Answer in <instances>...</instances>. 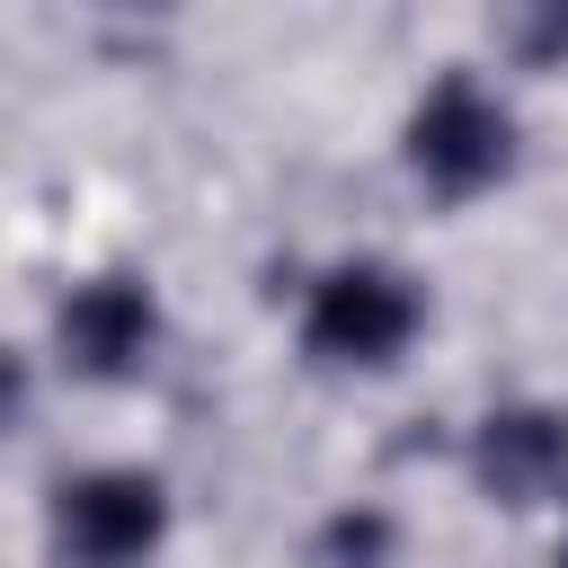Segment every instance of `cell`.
<instances>
[{
    "instance_id": "obj_1",
    "label": "cell",
    "mask_w": 568,
    "mask_h": 568,
    "mask_svg": "<svg viewBox=\"0 0 568 568\" xmlns=\"http://www.w3.org/2000/svg\"><path fill=\"white\" fill-rule=\"evenodd\" d=\"M506 160H515V124H506V106L479 89V80H435L426 89V106L408 115V169L435 186V195H479V186H497L506 178Z\"/></svg>"
},
{
    "instance_id": "obj_2",
    "label": "cell",
    "mask_w": 568,
    "mask_h": 568,
    "mask_svg": "<svg viewBox=\"0 0 568 568\" xmlns=\"http://www.w3.org/2000/svg\"><path fill=\"white\" fill-rule=\"evenodd\" d=\"M302 337H311L320 364H364V373L373 364H399V346L417 337V284L399 266H373V257L328 266L320 293H311Z\"/></svg>"
},
{
    "instance_id": "obj_4",
    "label": "cell",
    "mask_w": 568,
    "mask_h": 568,
    "mask_svg": "<svg viewBox=\"0 0 568 568\" xmlns=\"http://www.w3.org/2000/svg\"><path fill=\"white\" fill-rule=\"evenodd\" d=\"M151 337H160V311H151V293L133 275H98V284H80L62 302V355L80 373H98V382L133 373L151 355Z\"/></svg>"
},
{
    "instance_id": "obj_3",
    "label": "cell",
    "mask_w": 568,
    "mask_h": 568,
    "mask_svg": "<svg viewBox=\"0 0 568 568\" xmlns=\"http://www.w3.org/2000/svg\"><path fill=\"white\" fill-rule=\"evenodd\" d=\"M169 532V497L151 470H89L62 488V550L80 568H142Z\"/></svg>"
},
{
    "instance_id": "obj_5",
    "label": "cell",
    "mask_w": 568,
    "mask_h": 568,
    "mask_svg": "<svg viewBox=\"0 0 568 568\" xmlns=\"http://www.w3.org/2000/svg\"><path fill=\"white\" fill-rule=\"evenodd\" d=\"M479 479L488 497L506 506H541L568 488V417H541V408H506L479 426Z\"/></svg>"
},
{
    "instance_id": "obj_6",
    "label": "cell",
    "mask_w": 568,
    "mask_h": 568,
    "mask_svg": "<svg viewBox=\"0 0 568 568\" xmlns=\"http://www.w3.org/2000/svg\"><path fill=\"white\" fill-rule=\"evenodd\" d=\"M390 550V524L382 515H337L328 524V568H373Z\"/></svg>"
},
{
    "instance_id": "obj_7",
    "label": "cell",
    "mask_w": 568,
    "mask_h": 568,
    "mask_svg": "<svg viewBox=\"0 0 568 568\" xmlns=\"http://www.w3.org/2000/svg\"><path fill=\"white\" fill-rule=\"evenodd\" d=\"M559 568H568V550H559Z\"/></svg>"
}]
</instances>
